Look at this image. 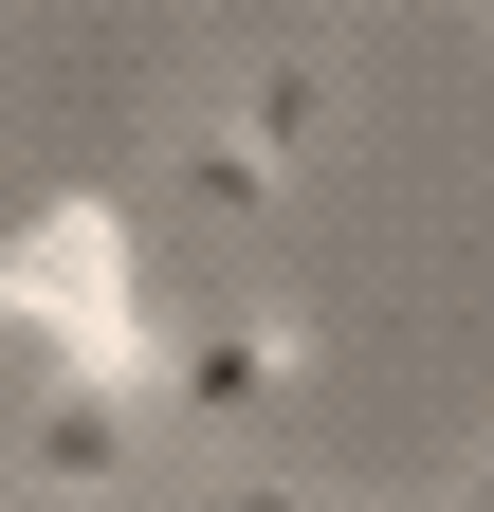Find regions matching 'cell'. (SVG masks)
<instances>
[{
    "label": "cell",
    "instance_id": "4",
    "mask_svg": "<svg viewBox=\"0 0 494 512\" xmlns=\"http://www.w3.org/2000/svg\"><path fill=\"white\" fill-rule=\"evenodd\" d=\"M183 512H330V494H275V476H257V494H183Z\"/></svg>",
    "mask_w": 494,
    "mask_h": 512
},
{
    "label": "cell",
    "instance_id": "1",
    "mask_svg": "<svg viewBox=\"0 0 494 512\" xmlns=\"http://www.w3.org/2000/svg\"><path fill=\"white\" fill-rule=\"evenodd\" d=\"M312 128H330V55L293 37V55H257V74H238V110L202 128V147H183V202H202V220H275L293 165H312Z\"/></svg>",
    "mask_w": 494,
    "mask_h": 512
},
{
    "label": "cell",
    "instance_id": "3",
    "mask_svg": "<svg viewBox=\"0 0 494 512\" xmlns=\"http://www.w3.org/2000/svg\"><path fill=\"white\" fill-rule=\"evenodd\" d=\"M129 458H147L129 384H55V403L19 421V494H129Z\"/></svg>",
    "mask_w": 494,
    "mask_h": 512
},
{
    "label": "cell",
    "instance_id": "2",
    "mask_svg": "<svg viewBox=\"0 0 494 512\" xmlns=\"http://www.w3.org/2000/svg\"><path fill=\"white\" fill-rule=\"evenodd\" d=\"M147 403H165V421H257V403H312V330H165V348H147Z\"/></svg>",
    "mask_w": 494,
    "mask_h": 512
},
{
    "label": "cell",
    "instance_id": "5",
    "mask_svg": "<svg viewBox=\"0 0 494 512\" xmlns=\"http://www.w3.org/2000/svg\"><path fill=\"white\" fill-rule=\"evenodd\" d=\"M458 512H494V458H476V476H458Z\"/></svg>",
    "mask_w": 494,
    "mask_h": 512
}]
</instances>
